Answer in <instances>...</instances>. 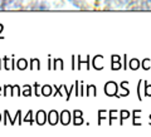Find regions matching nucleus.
<instances>
[{"label":"nucleus","mask_w":151,"mask_h":137,"mask_svg":"<svg viewBox=\"0 0 151 137\" xmlns=\"http://www.w3.org/2000/svg\"><path fill=\"white\" fill-rule=\"evenodd\" d=\"M3 9H18L20 8V0H4L1 4Z\"/></svg>","instance_id":"nucleus-1"},{"label":"nucleus","mask_w":151,"mask_h":137,"mask_svg":"<svg viewBox=\"0 0 151 137\" xmlns=\"http://www.w3.org/2000/svg\"><path fill=\"white\" fill-rule=\"evenodd\" d=\"M63 123H68V118H69V113L68 112H64L63 113Z\"/></svg>","instance_id":"nucleus-2"}]
</instances>
